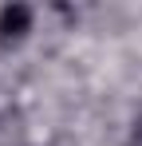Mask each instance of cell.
<instances>
[{
  "label": "cell",
  "instance_id": "obj_1",
  "mask_svg": "<svg viewBox=\"0 0 142 146\" xmlns=\"http://www.w3.org/2000/svg\"><path fill=\"white\" fill-rule=\"evenodd\" d=\"M32 32V8L28 4H4L0 8V44H20Z\"/></svg>",
  "mask_w": 142,
  "mask_h": 146
},
{
  "label": "cell",
  "instance_id": "obj_2",
  "mask_svg": "<svg viewBox=\"0 0 142 146\" xmlns=\"http://www.w3.org/2000/svg\"><path fill=\"white\" fill-rule=\"evenodd\" d=\"M130 146H142V119L134 122V130H130Z\"/></svg>",
  "mask_w": 142,
  "mask_h": 146
}]
</instances>
